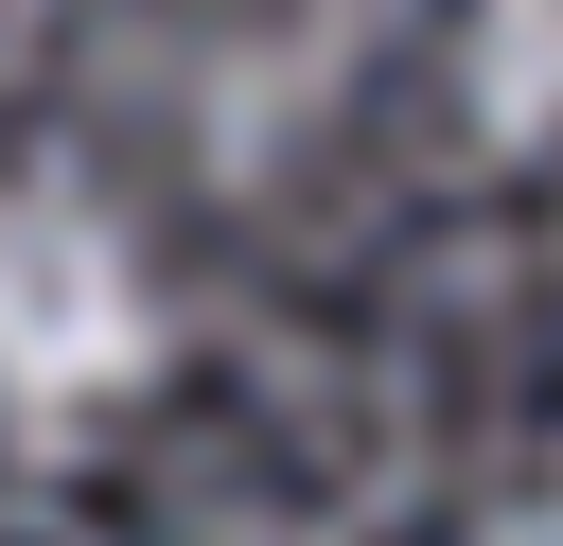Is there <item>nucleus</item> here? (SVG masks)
Masks as SVG:
<instances>
[{
  "mask_svg": "<svg viewBox=\"0 0 563 546\" xmlns=\"http://www.w3.org/2000/svg\"><path fill=\"white\" fill-rule=\"evenodd\" d=\"M141 352H158V282H141V247H123L70 176L0 194V405L70 423V405L141 387Z\"/></svg>",
  "mask_w": 563,
  "mask_h": 546,
  "instance_id": "f257e3e1",
  "label": "nucleus"
},
{
  "mask_svg": "<svg viewBox=\"0 0 563 546\" xmlns=\"http://www.w3.org/2000/svg\"><path fill=\"white\" fill-rule=\"evenodd\" d=\"M457 88L510 159H563V0H475L457 18Z\"/></svg>",
  "mask_w": 563,
  "mask_h": 546,
  "instance_id": "f03ea898",
  "label": "nucleus"
}]
</instances>
